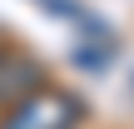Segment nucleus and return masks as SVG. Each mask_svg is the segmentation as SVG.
Instances as JSON below:
<instances>
[{
    "label": "nucleus",
    "instance_id": "obj_4",
    "mask_svg": "<svg viewBox=\"0 0 134 129\" xmlns=\"http://www.w3.org/2000/svg\"><path fill=\"white\" fill-rule=\"evenodd\" d=\"M0 55H5V50H0Z\"/></svg>",
    "mask_w": 134,
    "mask_h": 129
},
{
    "label": "nucleus",
    "instance_id": "obj_2",
    "mask_svg": "<svg viewBox=\"0 0 134 129\" xmlns=\"http://www.w3.org/2000/svg\"><path fill=\"white\" fill-rule=\"evenodd\" d=\"M40 10H50L55 20H65V25H75L80 30V40H99V45H114V30L90 10V5H80V0H35Z\"/></svg>",
    "mask_w": 134,
    "mask_h": 129
},
{
    "label": "nucleus",
    "instance_id": "obj_1",
    "mask_svg": "<svg viewBox=\"0 0 134 129\" xmlns=\"http://www.w3.org/2000/svg\"><path fill=\"white\" fill-rule=\"evenodd\" d=\"M85 119V99L75 89H60V85H45L35 89L30 99L10 104L0 114V129H80Z\"/></svg>",
    "mask_w": 134,
    "mask_h": 129
},
{
    "label": "nucleus",
    "instance_id": "obj_3",
    "mask_svg": "<svg viewBox=\"0 0 134 129\" xmlns=\"http://www.w3.org/2000/svg\"><path fill=\"white\" fill-rule=\"evenodd\" d=\"M109 50H114V45H99V40H75V65H85V70H104V65H109Z\"/></svg>",
    "mask_w": 134,
    "mask_h": 129
}]
</instances>
